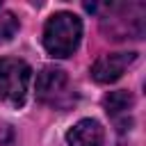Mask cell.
<instances>
[{"mask_svg":"<svg viewBox=\"0 0 146 146\" xmlns=\"http://www.w3.org/2000/svg\"><path fill=\"white\" fill-rule=\"evenodd\" d=\"M68 146H103L105 130L96 119H82L66 132Z\"/></svg>","mask_w":146,"mask_h":146,"instance_id":"5b68a950","label":"cell"},{"mask_svg":"<svg viewBox=\"0 0 146 146\" xmlns=\"http://www.w3.org/2000/svg\"><path fill=\"white\" fill-rule=\"evenodd\" d=\"M135 98L130 96V91H110L105 98H103V105H105V112L112 116V119H119L121 114L128 116V110L132 107Z\"/></svg>","mask_w":146,"mask_h":146,"instance_id":"8992f818","label":"cell"},{"mask_svg":"<svg viewBox=\"0 0 146 146\" xmlns=\"http://www.w3.org/2000/svg\"><path fill=\"white\" fill-rule=\"evenodd\" d=\"M32 68L16 57H0V100L9 105H23L30 91Z\"/></svg>","mask_w":146,"mask_h":146,"instance_id":"7a4b0ae2","label":"cell"},{"mask_svg":"<svg viewBox=\"0 0 146 146\" xmlns=\"http://www.w3.org/2000/svg\"><path fill=\"white\" fill-rule=\"evenodd\" d=\"M36 98L41 103L48 105H64L71 100V84H68V75L62 68H43L36 75Z\"/></svg>","mask_w":146,"mask_h":146,"instance_id":"3957f363","label":"cell"},{"mask_svg":"<svg viewBox=\"0 0 146 146\" xmlns=\"http://www.w3.org/2000/svg\"><path fill=\"white\" fill-rule=\"evenodd\" d=\"M137 59V52H107L103 57L96 59L94 68H91V75L96 82L100 84H110V82H116L123 71Z\"/></svg>","mask_w":146,"mask_h":146,"instance_id":"277c9868","label":"cell"},{"mask_svg":"<svg viewBox=\"0 0 146 146\" xmlns=\"http://www.w3.org/2000/svg\"><path fill=\"white\" fill-rule=\"evenodd\" d=\"M18 18L11 14V11H2L0 14V43H7L16 36L18 32Z\"/></svg>","mask_w":146,"mask_h":146,"instance_id":"52a82bcc","label":"cell"},{"mask_svg":"<svg viewBox=\"0 0 146 146\" xmlns=\"http://www.w3.org/2000/svg\"><path fill=\"white\" fill-rule=\"evenodd\" d=\"M82 39V21L71 11H57L43 27V48L50 57L64 59L75 52Z\"/></svg>","mask_w":146,"mask_h":146,"instance_id":"6da1fadb","label":"cell"}]
</instances>
